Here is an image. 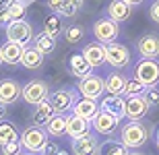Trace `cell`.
I'll use <instances>...</instances> for the list:
<instances>
[{
    "label": "cell",
    "instance_id": "obj_17",
    "mask_svg": "<svg viewBox=\"0 0 159 155\" xmlns=\"http://www.w3.org/2000/svg\"><path fill=\"white\" fill-rule=\"evenodd\" d=\"M99 110H101V107H99V103H97V99H91V97H83L81 95L77 102H75V106H72L70 112L77 114V116H81V118L93 120Z\"/></svg>",
    "mask_w": 159,
    "mask_h": 155
},
{
    "label": "cell",
    "instance_id": "obj_28",
    "mask_svg": "<svg viewBox=\"0 0 159 155\" xmlns=\"http://www.w3.org/2000/svg\"><path fill=\"white\" fill-rule=\"evenodd\" d=\"M19 139H21V132L17 130V126L4 118L0 120V147L11 141H19Z\"/></svg>",
    "mask_w": 159,
    "mask_h": 155
},
{
    "label": "cell",
    "instance_id": "obj_4",
    "mask_svg": "<svg viewBox=\"0 0 159 155\" xmlns=\"http://www.w3.org/2000/svg\"><path fill=\"white\" fill-rule=\"evenodd\" d=\"M79 89H75V87H60V89H56L54 93H50V103H52L54 112L56 114H66L70 112L72 106H75V102L79 99V95L81 93H77Z\"/></svg>",
    "mask_w": 159,
    "mask_h": 155
},
{
    "label": "cell",
    "instance_id": "obj_1",
    "mask_svg": "<svg viewBox=\"0 0 159 155\" xmlns=\"http://www.w3.org/2000/svg\"><path fill=\"white\" fill-rule=\"evenodd\" d=\"M147 141H149V128L143 124L141 120H128L120 128V143L124 147H128L130 151L141 149Z\"/></svg>",
    "mask_w": 159,
    "mask_h": 155
},
{
    "label": "cell",
    "instance_id": "obj_9",
    "mask_svg": "<svg viewBox=\"0 0 159 155\" xmlns=\"http://www.w3.org/2000/svg\"><path fill=\"white\" fill-rule=\"evenodd\" d=\"M50 97V87H48L46 81H39V79H33L29 83L23 85V99L25 103L29 106H37L39 102Z\"/></svg>",
    "mask_w": 159,
    "mask_h": 155
},
{
    "label": "cell",
    "instance_id": "obj_33",
    "mask_svg": "<svg viewBox=\"0 0 159 155\" xmlns=\"http://www.w3.org/2000/svg\"><path fill=\"white\" fill-rule=\"evenodd\" d=\"M101 151H103V153H107V155H124V153H128V147H124L122 143H107L106 147H101Z\"/></svg>",
    "mask_w": 159,
    "mask_h": 155
},
{
    "label": "cell",
    "instance_id": "obj_6",
    "mask_svg": "<svg viewBox=\"0 0 159 155\" xmlns=\"http://www.w3.org/2000/svg\"><path fill=\"white\" fill-rule=\"evenodd\" d=\"M91 29H93V37L101 43H112V42H116L118 35H120V23L114 21L112 17L97 19Z\"/></svg>",
    "mask_w": 159,
    "mask_h": 155
},
{
    "label": "cell",
    "instance_id": "obj_15",
    "mask_svg": "<svg viewBox=\"0 0 159 155\" xmlns=\"http://www.w3.org/2000/svg\"><path fill=\"white\" fill-rule=\"evenodd\" d=\"M91 120L87 118H81L77 114H70V116H66V137L70 139H79L83 134H87L91 132Z\"/></svg>",
    "mask_w": 159,
    "mask_h": 155
},
{
    "label": "cell",
    "instance_id": "obj_14",
    "mask_svg": "<svg viewBox=\"0 0 159 155\" xmlns=\"http://www.w3.org/2000/svg\"><path fill=\"white\" fill-rule=\"evenodd\" d=\"M136 50L141 58H159V35L157 33H145L139 37Z\"/></svg>",
    "mask_w": 159,
    "mask_h": 155
},
{
    "label": "cell",
    "instance_id": "obj_40",
    "mask_svg": "<svg viewBox=\"0 0 159 155\" xmlns=\"http://www.w3.org/2000/svg\"><path fill=\"white\" fill-rule=\"evenodd\" d=\"M126 2H130L132 6H139V4H143V0H126Z\"/></svg>",
    "mask_w": 159,
    "mask_h": 155
},
{
    "label": "cell",
    "instance_id": "obj_8",
    "mask_svg": "<svg viewBox=\"0 0 159 155\" xmlns=\"http://www.w3.org/2000/svg\"><path fill=\"white\" fill-rule=\"evenodd\" d=\"M106 62L112 68H126L130 64V50L124 46V43L118 42H112V43H106Z\"/></svg>",
    "mask_w": 159,
    "mask_h": 155
},
{
    "label": "cell",
    "instance_id": "obj_13",
    "mask_svg": "<svg viewBox=\"0 0 159 155\" xmlns=\"http://www.w3.org/2000/svg\"><path fill=\"white\" fill-rule=\"evenodd\" d=\"M151 110V103L145 95H132L126 97V118L128 120H143Z\"/></svg>",
    "mask_w": 159,
    "mask_h": 155
},
{
    "label": "cell",
    "instance_id": "obj_7",
    "mask_svg": "<svg viewBox=\"0 0 159 155\" xmlns=\"http://www.w3.org/2000/svg\"><path fill=\"white\" fill-rule=\"evenodd\" d=\"M120 120L122 118H118L116 114L107 112V110H99L97 116L91 120V126H93V130L97 134H101V137H112L114 132L120 128Z\"/></svg>",
    "mask_w": 159,
    "mask_h": 155
},
{
    "label": "cell",
    "instance_id": "obj_21",
    "mask_svg": "<svg viewBox=\"0 0 159 155\" xmlns=\"http://www.w3.org/2000/svg\"><path fill=\"white\" fill-rule=\"evenodd\" d=\"M101 110H107V112L116 114L118 118H124L126 116V97L124 95H114V93H107L99 103Z\"/></svg>",
    "mask_w": 159,
    "mask_h": 155
},
{
    "label": "cell",
    "instance_id": "obj_38",
    "mask_svg": "<svg viewBox=\"0 0 159 155\" xmlns=\"http://www.w3.org/2000/svg\"><path fill=\"white\" fill-rule=\"evenodd\" d=\"M155 147L159 149V126H155Z\"/></svg>",
    "mask_w": 159,
    "mask_h": 155
},
{
    "label": "cell",
    "instance_id": "obj_32",
    "mask_svg": "<svg viewBox=\"0 0 159 155\" xmlns=\"http://www.w3.org/2000/svg\"><path fill=\"white\" fill-rule=\"evenodd\" d=\"M8 6V15H11V19H23L25 17V2H21V0H17V2H11Z\"/></svg>",
    "mask_w": 159,
    "mask_h": 155
},
{
    "label": "cell",
    "instance_id": "obj_3",
    "mask_svg": "<svg viewBox=\"0 0 159 155\" xmlns=\"http://www.w3.org/2000/svg\"><path fill=\"white\" fill-rule=\"evenodd\" d=\"M4 33H6V39L23 43V46L33 42V27H31V23L25 17L23 19H11L4 25Z\"/></svg>",
    "mask_w": 159,
    "mask_h": 155
},
{
    "label": "cell",
    "instance_id": "obj_2",
    "mask_svg": "<svg viewBox=\"0 0 159 155\" xmlns=\"http://www.w3.org/2000/svg\"><path fill=\"white\" fill-rule=\"evenodd\" d=\"M50 134H48L46 128H41V126L33 124V126H27L23 132H21V145H23V151L27 153H43L48 147V141Z\"/></svg>",
    "mask_w": 159,
    "mask_h": 155
},
{
    "label": "cell",
    "instance_id": "obj_19",
    "mask_svg": "<svg viewBox=\"0 0 159 155\" xmlns=\"http://www.w3.org/2000/svg\"><path fill=\"white\" fill-rule=\"evenodd\" d=\"M85 0H48V6L54 12H58L60 17H75Z\"/></svg>",
    "mask_w": 159,
    "mask_h": 155
},
{
    "label": "cell",
    "instance_id": "obj_27",
    "mask_svg": "<svg viewBox=\"0 0 159 155\" xmlns=\"http://www.w3.org/2000/svg\"><path fill=\"white\" fill-rule=\"evenodd\" d=\"M31 43H33L39 52H43L46 56L56 50V37H52L50 33H46V31H41V33L33 35V42H31Z\"/></svg>",
    "mask_w": 159,
    "mask_h": 155
},
{
    "label": "cell",
    "instance_id": "obj_31",
    "mask_svg": "<svg viewBox=\"0 0 159 155\" xmlns=\"http://www.w3.org/2000/svg\"><path fill=\"white\" fill-rule=\"evenodd\" d=\"M64 39L68 43H81L85 39V29L81 25H68L64 27Z\"/></svg>",
    "mask_w": 159,
    "mask_h": 155
},
{
    "label": "cell",
    "instance_id": "obj_36",
    "mask_svg": "<svg viewBox=\"0 0 159 155\" xmlns=\"http://www.w3.org/2000/svg\"><path fill=\"white\" fill-rule=\"evenodd\" d=\"M149 17H151V21H153V23L159 25V0H155L153 4L149 6Z\"/></svg>",
    "mask_w": 159,
    "mask_h": 155
},
{
    "label": "cell",
    "instance_id": "obj_12",
    "mask_svg": "<svg viewBox=\"0 0 159 155\" xmlns=\"http://www.w3.org/2000/svg\"><path fill=\"white\" fill-rule=\"evenodd\" d=\"M23 97V87L15 79H0V103L12 106Z\"/></svg>",
    "mask_w": 159,
    "mask_h": 155
},
{
    "label": "cell",
    "instance_id": "obj_41",
    "mask_svg": "<svg viewBox=\"0 0 159 155\" xmlns=\"http://www.w3.org/2000/svg\"><path fill=\"white\" fill-rule=\"evenodd\" d=\"M2 64H4V60H2V56H0V66H2Z\"/></svg>",
    "mask_w": 159,
    "mask_h": 155
},
{
    "label": "cell",
    "instance_id": "obj_22",
    "mask_svg": "<svg viewBox=\"0 0 159 155\" xmlns=\"http://www.w3.org/2000/svg\"><path fill=\"white\" fill-rule=\"evenodd\" d=\"M68 68H70V72L75 75V77H79V79L91 75V71H93L91 62L83 56V52H75L70 58H68Z\"/></svg>",
    "mask_w": 159,
    "mask_h": 155
},
{
    "label": "cell",
    "instance_id": "obj_18",
    "mask_svg": "<svg viewBox=\"0 0 159 155\" xmlns=\"http://www.w3.org/2000/svg\"><path fill=\"white\" fill-rule=\"evenodd\" d=\"M23 50H25L23 43H17V42H11V39H6V42L0 46V56H2V60H4V64L15 66V64H21Z\"/></svg>",
    "mask_w": 159,
    "mask_h": 155
},
{
    "label": "cell",
    "instance_id": "obj_11",
    "mask_svg": "<svg viewBox=\"0 0 159 155\" xmlns=\"http://www.w3.org/2000/svg\"><path fill=\"white\" fill-rule=\"evenodd\" d=\"M79 93L83 97H91V99H99L103 95V91H106V81L97 75H87V77L81 79V83H79Z\"/></svg>",
    "mask_w": 159,
    "mask_h": 155
},
{
    "label": "cell",
    "instance_id": "obj_42",
    "mask_svg": "<svg viewBox=\"0 0 159 155\" xmlns=\"http://www.w3.org/2000/svg\"><path fill=\"white\" fill-rule=\"evenodd\" d=\"M0 4H2V0H0Z\"/></svg>",
    "mask_w": 159,
    "mask_h": 155
},
{
    "label": "cell",
    "instance_id": "obj_25",
    "mask_svg": "<svg viewBox=\"0 0 159 155\" xmlns=\"http://www.w3.org/2000/svg\"><path fill=\"white\" fill-rule=\"evenodd\" d=\"M33 107H35V110H33V114H31V120H33V124H37V126H46L48 120L56 114L54 107H52V103H50V99H43V102H39Z\"/></svg>",
    "mask_w": 159,
    "mask_h": 155
},
{
    "label": "cell",
    "instance_id": "obj_39",
    "mask_svg": "<svg viewBox=\"0 0 159 155\" xmlns=\"http://www.w3.org/2000/svg\"><path fill=\"white\" fill-rule=\"evenodd\" d=\"M4 103H0V120H2V118H4V114H6V110H4Z\"/></svg>",
    "mask_w": 159,
    "mask_h": 155
},
{
    "label": "cell",
    "instance_id": "obj_34",
    "mask_svg": "<svg viewBox=\"0 0 159 155\" xmlns=\"http://www.w3.org/2000/svg\"><path fill=\"white\" fill-rule=\"evenodd\" d=\"M0 151H2L4 155H19L21 151H23V145H21V141H11V143L2 145Z\"/></svg>",
    "mask_w": 159,
    "mask_h": 155
},
{
    "label": "cell",
    "instance_id": "obj_26",
    "mask_svg": "<svg viewBox=\"0 0 159 155\" xmlns=\"http://www.w3.org/2000/svg\"><path fill=\"white\" fill-rule=\"evenodd\" d=\"M46 130H48V134L54 137V139L64 137V134H66V116H64V114H54L52 118L48 120Z\"/></svg>",
    "mask_w": 159,
    "mask_h": 155
},
{
    "label": "cell",
    "instance_id": "obj_16",
    "mask_svg": "<svg viewBox=\"0 0 159 155\" xmlns=\"http://www.w3.org/2000/svg\"><path fill=\"white\" fill-rule=\"evenodd\" d=\"M81 52H83V56L91 62V66H93V68H99V66L106 64V43H101V42H97V39H95V42L87 43Z\"/></svg>",
    "mask_w": 159,
    "mask_h": 155
},
{
    "label": "cell",
    "instance_id": "obj_30",
    "mask_svg": "<svg viewBox=\"0 0 159 155\" xmlns=\"http://www.w3.org/2000/svg\"><path fill=\"white\" fill-rule=\"evenodd\" d=\"M145 91H147V85H143L139 79H128L126 81V87H124V97H132V95H145Z\"/></svg>",
    "mask_w": 159,
    "mask_h": 155
},
{
    "label": "cell",
    "instance_id": "obj_10",
    "mask_svg": "<svg viewBox=\"0 0 159 155\" xmlns=\"http://www.w3.org/2000/svg\"><path fill=\"white\" fill-rule=\"evenodd\" d=\"M72 153L75 155H93V153H101V143L97 132H87L79 139H72Z\"/></svg>",
    "mask_w": 159,
    "mask_h": 155
},
{
    "label": "cell",
    "instance_id": "obj_29",
    "mask_svg": "<svg viewBox=\"0 0 159 155\" xmlns=\"http://www.w3.org/2000/svg\"><path fill=\"white\" fill-rule=\"evenodd\" d=\"M43 31H46V33H50L52 37H58L60 33H64V29H62V21H60V15H58V12L50 15V17L43 21Z\"/></svg>",
    "mask_w": 159,
    "mask_h": 155
},
{
    "label": "cell",
    "instance_id": "obj_5",
    "mask_svg": "<svg viewBox=\"0 0 159 155\" xmlns=\"http://www.w3.org/2000/svg\"><path fill=\"white\" fill-rule=\"evenodd\" d=\"M134 77L147 87L159 85V60L157 58H141L134 66Z\"/></svg>",
    "mask_w": 159,
    "mask_h": 155
},
{
    "label": "cell",
    "instance_id": "obj_20",
    "mask_svg": "<svg viewBox=\"0 0 159 155\" xmlns=\"http://www.w3.org/2000/svg\"><path fill=\"white\" fill-rule=\"evenodd\" d=\"M107 17H112L118 23H124L132 17V4L126 0H112L107 4Z\"/></svg>",
    "mask_w": 159,
    "mask_h": 155
},
{
    "label": "cell",
    "instance_id": "obj_37",
    "mask_svg": "<svg viewBox=\"0 0 159 155\" xmlns=\"http://www.w3.org/2000/svg\"><path fill=\"white\" fill-rule=\"evenodd\" d=\"M8 21H11V15H8V6L2 2V4H0V25H6Z\"/></svg>",
    "mask_w": 159,
    "mask_h": 155
},
{
    "label": "cell",
    "instance_id": "obj_23",
    "mask_svg": "<svg viewBox=\"0 0 159 155\" xmlns=\"http://www.w3.org/2000/svg\"><path fill=\"white\" fill-rule=\"evenodd\" d=\"M43 56H46V54L39 52L35 46H25L23 56H21V64H23L25 68H29V71H37V68H41V64H43Z\"/></svg>",
    "mask_w": 159,
    "mask_h": 155
},
{
    "label": "cell",
    "instance_id": "obj_24",
    "mask_svg": "<svg viewBox=\"0 0 159 155\" xmlns=\"http://www.w3.org/2000/svg\"><path fill=\"white\" fill-rule=\"evenodd\" d=\"M103 81H106V93L122 95V93H124V87H126V81H128V79L124 77L118 68H116L114 72H107Z\"/></svg>",
    "mask_w": 159,
    "mask_h": 155
},
{
    "label": "cell",
    "instance_id": "obj_35",
    "mask_svg": "<svg viewBox=\"0 0 159 155\" xmlns=\"http://www.w3.org/2000/svg\"><path fill=\"white\" fill-rule=\"evenodd\" d=\"M145 97H147V102L151 103V106H159V89H157V85H153V87H147V91H145Z\"/></svg>",
    "mask_w": 159,
    "mask_h": 155
}]
</instances>
